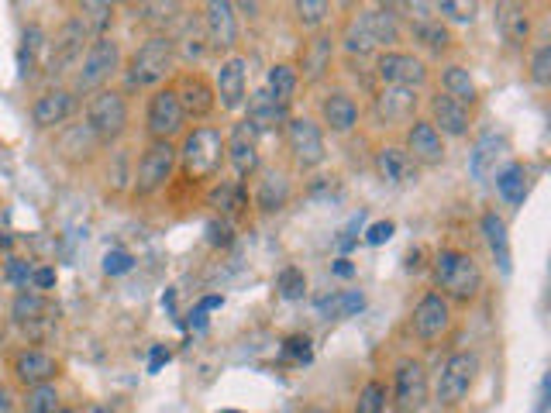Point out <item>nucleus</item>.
Segmentation results:
<instances>
[{"label":"nucleus","instance_id":"nucleus-1","mask_svg":"<svg viewBox=\"0 0 551 413\" xmlns=\"http://www.w3.org/2000/svg\"><path fill=\"white\" fill-rule=\"evenodd\" d=\"M176 169L186 183L214 186L224 169V131L217 124H193L176 145Z\"/></svg>","mask_w":551,"mask_h":413},{"label":"nucleus","instance_id":"nucleus-2","mask_svg":"<svg viewBox=\"0 0 551 413\" xmlns=\"http://www.w3.org/2000/svg\"><path fill=\"white\" fill-rule=\"evenodd\" d=\"M434 286L448 303H462V307H469V303H476L479 296H483V286H486V276H483V266L476 262V255L465 252V248H441L438 255H434Z\"/></svg>","mask_w":551,"mask_h":413},{"label":"nucleus","instance_id":"nucleus-3","mask_svg":"<svg viewBox=\"0 0 551 413\" xmlns=\"http://www.w3.org/2000/svg\"><path fill=\"white\" fill-rule=\"evenodd\" d=\"M176 62L180 59H176L173 35L155 31L124 62V83H128V90H159L173 80Z\"/></svg>","mask_w":551,"mask_h":413},{"label":"nucleus","instance_id":"nucleus-4","mask_svg":"<svg viewBox=\"0 0 551 413\" xmlns=\"http://www.w3.org/2000/svg\"><path fill=\"white\" fill-rule=\"evenodd\" d=\"M124 69V56H121V42L114 35H104V38H93L87 45V52H83L80 66H76L73 73V90L76 97H90V93L97 90H107V83L114 80Z\"/></svg>","mask_w":551,"mask_h":413},{"label":"nucleus","instance_id":"nucleus-5","mask_svg":"<svg viewBox=\"0 0 551 413\" xmlns=\"http://www.w3.org/2000/svg\"><path fill=\"white\" fill-rule=\"evenodd\" d=\"M83 124L100 145H114L128 135V124H131V107L128 97L121 90L107 87L97 90L87 97V107H83Z\"/></svg>","mask_w":551,"mask_h":413},{"label":"nucleus","instance_id":"nucleus-6","mask_svg":"<svg viewBox=\"0 0 551 413\" xmlns=\"http://www.w3.org/2000/svg\"><path fill=\"white\" fill-rule=\"evenodd\" d=\"M176 176V142H149L131 169V193L138 200H149L169 186Z\"/></svg>","mask_w":551,"mask_h":413},{"label":"nucleus","instance_id":"nucleus-7","mask_svg":"<svg viewBox=\"0 0 551 413\" xmlns=\"http://www.w3.org/2000/svg\"><path fill=\"white\" fill-rule=\"evenodd\" d=\"M283 142L286 152H290L293 166L300 173H310V169H321L324 159H328V145H324V131L314 118H300V114H290L283 124Z\"/></svg>","mask_w":551,"mask_h":413},{"label":"nucleus","instance_id":"nucleus-8","mask_svg":"<svg viewBox=\"0 0 551 413\" xmlns=\"http://www.w3.org/2000/svg\"><path fill=\"white\" fill-rule=\"evenodd\" d=\"M479 379V355L476 352H452L441 362L438 386H434V400L445 410H455L465 403V396L472 393Z\"/></svg>","mask_w":551,"mask_h":413},{"label":"nucleus","instance_id":"nucleus-9","mask_svg":"<svg viewBox=\"0 0 551 413\" xmlns=\"http://www.w3.org/2000/svg\"><path fill=\"white\" fill-rule=\"evenodd\" d=\"M186 131V114L176 100L173 83L149 93V104H145V135L149 142H176Z\"/></svg>","mask_w":551,"mask_h":413},{"label":"nucleus","instance_id":"nucleus-10","mask_svg":"<svg viewBox=\"0 0 551 413\" xmlns=\"http://www.w3.org/2000/svg\"><path fill=\"white\" fill-rule=\"evenodd\" d=\"M259 142L262 135L245 118L231 121V128L224 131V166H231L238 183H248L262 169Z\"/></svg>","mask_w":551,"mask_h":413},{"label":"nucleus","instance_id":"nucleus-11","mask_svg":"<svg viewBox=\"0 0 551 413\" xmlns=\"http://www.w3.org/2000/svg\"><path fill=\"white\" fill-rule=\"evenodd\" d=\"M376 80L379 87H403V90H417L421 93L424 83L431 80V69L428 62L414 52H403V49H386L376 52Z\"/></svg>","mask_w":551,"mask_h":413},{"label":"nucleus","instance_id":"nucleus-12","mask_svg":"<svg viewBox=\"0 0 551 413\" xmlns=\"http://www.w3.org/2000/svg\"><path fill=\"white\" fill-rule=\"evenodd\" d=\"M431 396L428 383V369H424L421 358H400L397 369H393V389L390 400L397 413H421L424 403Z\"/></svg>","mask_w":551,"mask_h":413},{"label":"nucleus","instance_id":"nucleus-13","mask_svg":"<svg viewBox=\"0 0 551 413\" xmlns=\"http://www.w3.org/2000/svg\"><path fill=\"white\" fill-rule=\"evenodd\" d=\"M173 90H176V100H180L186 121L207 124V121L214 118V111H217V93H214L211 76H204L200 69H183V73L173 80Z\"/></svg>","mask_w":551,"mask_h":413},{"label":"nucleus","instance_id":"nucleus-14","mask_svg":"<svg viewBox=\"0 0 551 413\" xmlns=\"http://www.w3.org/2000/svg\"><path fill=\"white\" fill-rule=\"evenodd\" d=\"M335 52H338V35H335V31H328V28L314 31V35H310L307 42L300 45L297 62H293L300 83H307V87H317L321 80H328L331 66H335Z\"/></svg>","mask_w":551,"mask_h":413},{"label":"nucleus","instance_id":"nucleus-15","mask_svg":"<svg viewBox=\"0 0 551 413\" xmlns=\"http://www.w3.org/2000/svg\"><path fill=\"white\" fill-rule=\"evenodd\" d=\"M90 42L93 38L83 31V25L76 18L62 21V28L52 35V42H49V76L52 80H59V76H73Z\"/></svg>","mask_w":551,"mask_h":413},{"label":"nucleus","instance_id":"nucleus-16","mask_svg":"<svg viewBox=\"0 0 551 413\" xmlns=\"http://www.w3.org/2000/svg\"><path fill=\"white\" fill-rule=\"evenodd\" d=\"M410 331L421 345H434L441 341L448 331H452V303L445 300L441 293H424L417 300L414 314H410Z\"/></svg>","mask_w":551,"mask_h":413},{"label":"nucleus","instance_id":"nucleus-17","mask_svg":"<svg viewBox=\"0 0 551 413\" xmlns=\"http://www.w3.org/2000/svg\"><path fill=\"white\" fill-rule=\"evenodd\" d=\"M211 83H214V93H217V107L228 114H238L248 100V59L242 56V52L224 56Z\"/></svg>","mask_w":551,"mask_h":413},{"label":"nucleus","instance_id":"nucleus-18","mask_svg":"<svg viewBox=\"0 0 551 413\" xmlns=\"http://www.w3.org/2000/svg\"><path fill=\"white\" fill-rule=\"evenodd\" d=\"M204 11V38L207 49L221 52V56H235L238 49V11L228 0H211L200 7Z\"/></svg>","mask_w":551,"mask_h":413},{"label":"nucleus","instance_id":"nucleus-19","mask_svg":"<svg viewBox=\"0 0 551 413\" xmlns=\"http://www.w3.org/2000/svg\"><path fill=\"white\" fill-rule=\"evenodd\" d=\"M417 107H421V93L403 90V87H379L372 93V114L383 128H407L417 121Z\"/></svg>","mask_w":551,"mask_h":413},{"label":"nucleus","instance_id":"nucleus-20","mask_svg":"<svg viewBox=\"0 0 551 413\" xmlns=\"http://www.w3.org/2000/svg\"><path fill=\"white\" fill-rule=\"evenodd\" d=\"M11 317H14V324H21L25 331L35 334V338H42V334H49L52 327H56L59 307L45 293L21 290L18 296H14V303H11Z\"/></svg>","mask_w":551,"mask_h":413},{"label":"nucleus","instance_id":"nucleus-21","mask_svg":"<svg viewBox=\"0 0 551 413\" xmlns=\"http://www.w3.org/2000/svg\"><path fill=\"white\" fill-rule=\"evenodd\" d=\"M403 152L414 159V166H441L448 155L445 148V138L434 131V124L428 118H417L414 124H407V131H403Z\"/></svg>","mask_w":551,"mask_h":413},{"label":"nucleus","instance_id":"nucleus-22","mask_svg":"<svg viewBox=\"0 0 551 413\" xmlns=\"http://www.w3.org/2000/svg\"><path fill=\"white\" fill-rule=\"evenodd\" d=\"M76 111H80V97L69 87L45 90L42 97L31 104V124H35L38 131H52V128H62Z\"/></svg>","mask_w":551,"mask_h":413},{"label":"nucleus","instance_id":"nucleus-23","mask_svg":"<svg viewBox=\"0 0 551 413\" xmlns=\"http://www.w3.org/2000/svg\"><path fill=\"white\" fill-rule=\"evenodd\" d=\"M321 114V131L328 128L331 135H352L362 121V107L355 104V97L348 90H328L317 104Z\"/></svg>","mask_w":551,"mask_h":413},{"label":"nucleus","instance_id":"nucleus-24","mask_svg":"<svg viewBox=\"0 0 551 413\" xmlns=\"http://www.w3.org/2000/svg\"><path fill=\"white\" fill-rule=\"evenodd\" d=\"M11 372L21 386H45L59 376V358L42 352V348H21L18 355L11 358Z\"/></svg>","mask_w":551,"mask_h":413},{"label":"nucleus","instance_id":"nucleus-25","mask_svg":"<svg viewBox=\"0 0 551 413\" xmlns=\"http://www.w3.org/2000/svg\"><path fill=\"white\" fill-rule=\"evenodd\" d=\"M428 114H431V124L434 131H438L441 138H465L472 128V111L462 104H455V100H448L445 93H434L428 100Z\"/></svg>","mask_w":551,"mask_h":413},{"label":"nucleus","instance_id":"nucleus-26","mask_svg":"<svg viewBox=\"0 0 551 413\" xmlns=\"http://www.w3.org/2000/svg\"><path fill=\"white\" fill-rule=\"evenodd\" d=\"M338 45H341V49H345L352 59H369V56H376L379 45H376V35H372V25H369V7H355V14H348L345 25H341Z\"/></svg>","mask_w":551,"mask_h":413},{"label":"nucleus","instance_id":"nucleus-27","mask_svg":"<svg viewBox=\"0 0 551 413\" xmlns=\"http://www.w3.org/2000/svg\"><path fill=\"white\" fill-rule=\"evenodd\" d=\"M372 169H376V176L390 186L417 183V166H414V159L403 152V145H379L376 152H372Z\"/></svg>","mask_w":551,"mask_h":413},{"label":"nucleus","instance_id":"nucleus-28","mask_svg":"<svg viewBox=\"0 0 551 413\" xmlns=\"http://www.w3.org/2000/svg\"><path fill=\"white\" fill-rule=\"evenodd\" d=\"M259 183H255V193H252V204L262 210V214H276L290 204L293 197V183L283 169H259Z\"/></svg>","mask_w":551,"mask_h":413},{"label":"nucleus","instance_id":"nucleus-29","mask_svg":"<svg viewBox=\"0 0 551 413\" xmlns=\"http://www.w3.org/2000/svg\"><path fill=\"white\" fill-rule=\"evenodd\" d=\"M496 28H500L503 42H507L510 49H524V45L531 42V31H534L531 7L514 4V0H507V4H496Z\"/></svg>","mask_w":551,"mask_h":413},{"label":"nucleus","instance_id":"nucleus-30","mask_svg":"<svg viewBox=\"0 0 551 413\" xmlns=\"http://www.w3.org/2000/svg\"><path fill=\"white\" fill-rule=\"evenodd\" d=\"M403 35H410V42H414L417 49H424L428 56H438V59L455 49V31L438 18L410 21V25H403Z\"/></svg>","mask_w":551,"mask_h":413},{"label":"nucleus","instance_id":"nucleus-31","mask_svg":"<svg viewBox=\"0 0 551 413\" xmlns=\"http://www.w3.org/2000/svg\"><path fill=\"white\" fill-rule=\"evenodd\" d=\"M207 204L214 210H221L224 221H238V217L248 214L252 207V197H248V183H238V179H217L207 193Z\"/></svg>","mask_w":551,"mask_h":413},{"label":"nucleus","instance_id":"nucleus-32","mask_svg":"<svg viewBox=\"0 0 551 413\" xmlns=\"http://www.w3.org/2000/svg\"><path fill=\"white\" fill-rule=\"evenodd\" d=\"M448 100H455V104L462 107H476L479 104V83L476 76H472L469 66H462V62H448V66H441V90Z\"/></svg>","mask_w":551,"mask_h":413},{"label":"nucleus","instance_id":"nucleus-33","mask_svg":"<svg viewBox=\"0 0 551 413\" xmlns=\"http://www.w3.org/2000/svg\"><path fill=\"white\" fill-rule=\"evenodd\" d=\"M503 155H507V138L500 135L479 138L469 155V176L476 179V183H490V179H496V173H500Z\"/></svg>","mask_w":551,"mask_h":413},{"label":"nucleus","instance_id":"nucleus-34","mask_svg":"<svg viewBox=\"0 0 551 413\" xmlns=\"http://www.w3.org/2000/svg\"><path fill=\"white\" fill-rule=\"evenodd\" d=\"M286 118H290V111L279 107L276 100L266 93V87H259L252 97L245 100V121L252 124L259 135H266V131H273V128H283Z\"/></svg>","mask_w":551,"mask_h":413},{"label":"nucleus","instance_id":"nucleus-35","mask_svg":"<svg viewBox=\"0 0 551 413\" xmlns=\"http://www.w3.org/2000/svg\"><path fill=\"white\" fill-rule=\"evenodd\" d=\"M369 25H372V35H376L379 52L397 49V42L403 38L400 4H376V7H369Z\"/></svg>","mask_w":551,"mask_h":413},{"label":"nucleus","instance_id":"nucleus-36","mask_svg":"<svg viewBox=\"0 0 551 413\" xmlns=\"http://www.w3.org/2000/svg\"><path fill=\"white\" fill-rule=\"evenodd\" d=\"M479 231H483L486 245H490L496 266H500L503 276H510V235H507V221H503L496 210H486L483 217H479Z\"/></svg>","mask_w":551,"mask_h":413},{"label":"nucleus","instance_id":"nucleus-37","mask_svg":"<svg viewBox=\"0 0 551 413\" xmlns=\"http://www.w3.org/2000/svg\"><path fill=\"white\" fill-rule=\"evenodd\" d=\"M73 18L80 21L90 38H104V35H111V25H114V18H118V7L107 4V0H87V4L76 7Z\"/></svg>","mask_w":551,"mask_h":413},{"label":"nucleus","instance_id":"nucleus-38","mask_svg":"<svg viewBox=\"0 0 551 413\" xmlns=\"http://www.w3.org/2000/svg\"><path fill=\"white\" fill-rule=\"evenodd\" d=\"M297 90H300V76H297V69H293V62H276L266 76V93L279 107L290 111L293 100H297Z\"/></svg>","mask_w":551,"mask_h":413},{"label":"nucleus","instance_id":"nucleus-39","mask_svg":"<svg viewBox=\"0 0 551 413\" xmlns=\"http://www.w3.org/2000/svg\"><path fill=\"white\" fill-rule=\"evenodd\" d=\"M290 11H293V21H297V28L307 31V35H314V31L328 28L331 14H335V4H328V0H297Z\"/></svg>","mask_w":551,"mask_h":413},{"label":"nucleus","instance_id":"nucleus-40","mask_svg":"<svg viewBox=\"0 0 551 413\" xmlns=\"http://www.w3.org/2000/svg\"><path fill=\"white\" fill-rule=\"evenodd\" d=\"M496 193L507 200L510 207H521L527 197V169L521 162H507V166L496 173Z\"/></svg>","mask_w":551,"mask_h":413},{"label":"nucleus","instance_id":"nucleus-41","mask_svg":"<svg viewBox=\"0 0 551 413\" xmlns=\"http://www.w3.org/2000/svg\"><path fill=\"white\" fill-rule=\"evenodd\" d=\"M366 307V296L359 290H345V293H335V296H324L321 303H317V310H321V317H352L359 314V310Z\"/></svg>","mask_w":551,"mask_h":413},{"label":"nucleus","instance_id":"nucleus-42","mask_svg":"<svg viewBox=\"0 0 551 413\" xmlns=\"http://www.w3.org/2000/svg\"><path fill=\"white\" fill-rule=\"evenodd\" d=\"M386 403H390V389H386V383L383 379H369V383L359 389L355 413H383Z\"/></svg>","mask_w":551,"mask_h":413},{"label":"nucleus","instance_id":"nucleus-43","mask_svg":"<svg viewBox=\"0 0 551 413\" xmlns=\"http://www.w3.org/2000/svg\"><path fill=\"white\" fill-rule=\"evenodd\" d=\"M62 400H59V389L52 383L45 386H31L25 393V413H59Z\"/></svg>","mask_w":551,"mask_h":413},{"label":"nucleus","instance_id":"nucleus-44","mask_svg":"<svg viewBox=\"0 0 551 413\" xmlns=\"http://www.w3.org/2000/svg\"><path fill=\"white\" fill-rule=\"evenodd\" d=\"M479 14V4H459V0H438L434 4V18L455 21V25H472Z\"/></svg>","mask_w":551,"mask_h":413},{"label":"nucleus","instance_id":"nucleus-45","mask_svg":"<svg viewBox=\"0 0 551 413\" xmlns=\"http://www.w3.org/2000/svg\"><path fill=\"white\" fill-rule=\"evenodd\" d=\"M276 290H279V296H283V300H304V293H307V276H304V269L286 266V269L276 276Z\"/></svg>","mask_w":551,"mask_h":413},{"label":"nucleus","instance_id":"nucleus-46","mask_svg":"<svg viewBox=\"0 0 551 413\" xmlns=\"http://www.w3.org/2000/svg\"><path fill=\"white\" fill-rule=\"evenodd\" d=\"M527 76H531L534 87H548V83H551V45L548 42H541L538 49H531Z\"/></svg>","mask_w":551,"mask_h":413},{"label":"nucleus","instance_id":"nucleus-47","mask_svg":"<svg viewBox=\"0 0 551 413\" xmlns=\"http://www.w3.org/2000/svg\"><path fill=\"white\" fill-rule=\"evenodd\" d=\"M180 11H183V4H138L135 18L149 21V25H169L173 18H180Z\"/></svg>","mask_w":551,"mask_h":413},{"label":"nucleus","instance_id":"nucleus-48","mask_svg":"<svg viewBox=\"0 0 551 413\" xmlns=\"http://www.w3.org/2000/svg\"><path fill=\"white\" fill-rule=\"evenodd\" d=\"M283 355L293 358V362H310V338L307 334H290L283 341Z\"/></svg>","mask_w":551,"mask_h":413},{"label":"nucleus","instance_id":"nucleus-49","mask_svg":"<svg viewBox=\"0 0 551 413\" xmlns=\"http://www.w3.org/2000/svg\"><path fill=\"white\" fill-rule=\"evenodd\" d=\"M135 266V259H131L128 252H121V248H114V252L104 255V272L107 276H124V272H131Z\"/></svg>","mask_w":551,"mask_h":413},{"label":"nucleus","instance_id":"nucleus-50","mask_svg":"<svg viewBox=\"0 0 551 413\" xmlns=\"http://www.w3.org/2000/svg\"><path fill=\"white\" fill-rule=\"evenodd\" d=\"M393 231H397V224H393V221H376V224H369L366 241H369V245H386V241L393 238Z\"/></svg>","mask_w":551,"mask_h":413},{"label":"nucleus","instance_id":"nucleus-51","mask_svg":"<svg viewBox=\"0 0 551 413\" xmlns=\"http://www.w3.org/2000/svg\"><path fill=\"white\" fill-rule=\"evenodd\" d=\"M7 279H11L14 286H28L31 266H28V262H21V259H11V262H7Z\"/></svg>","mask_w":551,"mask_h":413},{"label":"nucleus","instance_id":"nucleus-52","mask_svg":"<svg viewBox=\"0 0 551 413\" xmlns=\"http://www.w3.org/2000/svg\"><path fill=\"white\" fill-rule=\"evenodd\" d=\"M28 283L35 286L38 293H42V290H52V286H56V269H49V266H45V269H31V279H28Z\"/></svg>","mask_w":551,"mask_h":413},{"label":"nucleus","instance_id":"nucleus-53","mask_svg":"<svg viewBox=\"0 0 551 413\" xmlns=\"http://www.w3.org/2000/svg\"><path fill=\"white\" fill-rule=\"evenodd\" d=\"M207 231H211L214 245H228V241H231V221H224V217H221V224L211 221V228H207Z\"/></svg>","mask_w":551,"mask_h":413},{"label":"nucleus","instance_id":"nucleus-54","mask_svg":"<svg viewBox=\"0 0 551 413\" xmlns=\"http://www.w3.org/2000/svg\"><path fill=\"white\" fill-rule=\"evenodd\" d=\"M14 410H18V403H14L11 386H4V383H0V413H14Z\"/></svg>","mask_w":551,"mask_h":413},{"label":"nucleus","instance_id":"nucleus-55","mask_svg":"<svg viewBox=\"0 0 551 413\" xmlns=\"http://www.w3.org/2000/svg\"><path fill=\"white\" fill-rule=\"evenodd\" d=\"M162 362H169V352H166V348H162V345H155V348H152V365H149V369H152V372H159V365H162Z\"/></svg>","mask_w":551,"mask_h":413},{"label":"nucleus","instance_id":"nucleus-56","mask_svg":"<svg viewBox=\"0 0 551 413\" xmlns=\"http://www.w3.org/2000/svg\"><path fill=\"white\" fill-rule=\"evenodd\" d=\"M300 413H338L335 407H328V403H307Z\"/></svg>","mask_w":551,"mask_h":413},{"label":"nucleus","instance_id":"nucleus-57","mask_svg":"<svg viewBox=\"0 0 551 413\" xmlns=\"http://www.w3.org/2000/svg\"><path fill=\"white\" fill-rule=\"evenodd\" d=\"M221 296H207V300L204 303H200V310H197V314H204V310H214V307H221Z\"/></svg>","mask_w":551,"mask_h":413},{"label":"nucleus","instance_id":"nucleus-58","mask_svg":"<svg viewBox=\"0 0 551 413\" xmlns=\"http://www.w3.org/2000/svg\"><path fill=\"white\" fill-rule=\"evenodd\" d=\"M352 272H355V269L348 266L345 259H338V262H335V276H352Z\"/></svg>","mask_w":551,"mask_h":413},{"label":"nucleus","instance_id":"nucleus-59","mask_svg":"<svg viewBox=\"0 0 551 413\" xmlns=\"http://www.w3.org/2000/svg\"><path fill=\"white\" fill-rule=\"evenodd\" d=\"M59 413H80V410H76V407H59Z\"/></svg>","mask_w":551,"mask_h":413}]
</instances>
